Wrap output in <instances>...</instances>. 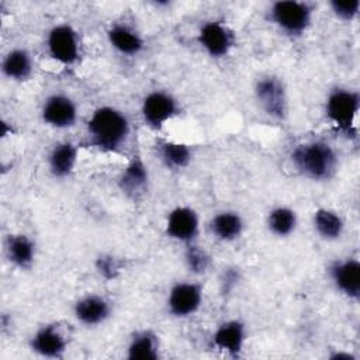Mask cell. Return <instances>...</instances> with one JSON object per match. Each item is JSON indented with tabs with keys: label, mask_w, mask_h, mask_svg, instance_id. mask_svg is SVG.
<instances>
[{
	"label": "cell",
	"mask_w": 360,
	"mask_h": 360,
	"mask_svg": "<svg viewBox=\"0 0 360 360\" xmlns=\"http://www.w3.org/2000/svg\"><path fill=\"white\" fill-rule=\"evenodd\" d=\"M333 15L345 22L354 21L360 11V0H332L329 1Z\"/></svg>",
	"instance_id": "cell-27"
},
{
	"label": "cell",
	"mask_w": 360,
	"mask_h": 360,
	"mask_svg": "<svg viewBox=\"0 0 360 360\" xmlns=\"http://www.w3.org/2000/svg\"><path fill=\"white\" fill-rule=\"evenodd\" d=\"M179 114V101L169 91L152 90L142 98L141 117L143 124L152 131H162Z\"/></svg>",
	"instance_id": "cell-6"
},
{
	"label": "cell",
	"mask_w": 360,
	"mask_h": 360,
	"mask_svg": "<svg viewBox=\"0 0 360 360\" xmlns=\"http://www.w3.org/2000/svg\"><path fill=\"white\" fill-rule=\"evenodd\" d=\"M159 336L150 329H141L132 333L127 345V357L129 360H158Z\"/></svg>",
	"instance_id": "cell-24"
},
{
	"label": "cell",
	"mask_w": 360,
	"mask_h": 360,
	"mask_svg": "<svg viewBox=\"0 0 360 360\" xmlns=\"http://www.w3.org/2000/svg\"><path fill=\"white\" fill-rule=\"evenodd\" d=\"M131 122L127 114L112 105L97 107L86 122L90 146L110 153L121 152L129 138Z\"/></svg>",
	"instance_id": "cell-1"
},
{
	"label": "cell",
	"mask_w": 360,
	"mask_h": 360,
	"mask_svg": "<svg viewBox=\"0 0 360 360\" xmlns=\"http://www.w3.org/2000/svg\"><path fill=\"white\" fill-rule=\"evenodd\" d=\"M239 270L235 267H229L222 273L221 278V285H222V292H229L232 291L236 284L239 283Z\"/></svg>",
	"instance_id": "cell-29"
},
{
	"label": "cell",
	"mask_w": 360,
	"mask_h": 360,
	"mask_svg": "<svg viewBox=\"0 0 360 360\" xmlns=\"http://www.w3.org/2000/svg\"><path fill=\"white\" fill-rule=\"evenodd\" d=\"M79 162V148L70 141L56 142L46 158L48 170L55 179H68Z\"/></svg>",
	"instance_id": "cell-18"
},
{
	"label": "cell",
	"mask_w": 360,
	"mask_h": 360,
	"mask_svg": "<svg viewBox=\"0 0 360 360\" xmlns=\"http://www.w3.org/2000/svg\"><path fill=\"white\" fill-rule=\"evenodd\" d=\"M330 360H356V356L349 353V352H333L330 356H329Z\"/></svg>",
	"instance_id": "cell-30"
},
{
	"label": "cell",
	"mask_w": 360,
	"mask_h": 360,
	"mask_svg": "<svg viewBox=\"0 0 360 360\" xmlns=\"http://www.w3.org/2000/svg\"><path fill=\"white\" fill-rule=\"evenodd\" d=\"M312 226L316 235L326 242L339 240L346 228L343 217L338 211L325 207H319L314 211Z\"/></svg>",
	"instance_id": "cell-23"
},
{
	"label": "cell",
	"mask_w": 360,
	"mask_h": 360,
	"mask_svg": "<svg viewBox=\"0 0 360 360\" xmlns=\"http://www.w3.org/2000/svg\"><path fill=\"white\" fill-rule=\"evenodd\" d=\"M46 52L55 62L72 66L80 58V38L75 27L68 22L53 25L46 34Z\"/></svg>",
	"instance_id": "cell-7"
},
{
	"label": "cell",
	"mask_w": 360,
	"mask_h": 360,
	"mask_svg": "<svg viewBox=\"0 0 360 360\" xmlns=\"http://www.w3.org/2000/svg\"><path fill=\"white\" fill-rule=\"evenodd\" d=\"M41 118L44 124L55 129L73 128L79 118L76 101L63 93L48 96L41 105Z\"/></svg>",
	"instance_id": "cell-10"
},
{
	"label": "cell",
	"mask_w": 360,
	"mask_h": 360,
	"mask_svg": "<svg viewBox=\"0 0 360 360\" xmlns=\"http://www.w3.org/2000/svg\"><path fill=\"white\" fill-rule=\"evenodd\" d=\"M290 159L294 169L312 181H329L335 177L339 167V158L335 148L322 139L297 145Z\"/></svg>",
	"instance_id": "cell-2"
},
{
	"label": "cell",
	"mask_w": 360,
	"mask_h": 360,
	"mask_svg": "<svg viewBox=\"0 0 360 360\" xmlns=\"http://www.w3.org/2000/svg\"><path fill=\"white\" fill-rule=\"evenodd\" d=\"M96 269L105 280H112L121 273V262L112 255H100L96 259Z\"/></svg>",
	"instance_id": "cell-28"
},
{
	"label": "cell",
	"mask_w": 360,
	"mask_h": 360,
	"mask_svg": "<svg viewBox=\"0 0 360 360\" xmlns=\"http://www.w3.org/2000/svg\"><path fill=\"white\" fill-rule=\"evenodd\" d=\"M204 287L197 281H177L167 294L166 307L172 316L186 319L197 314L202 305Z\"/></svg>",
	"instance_id": "cell-9"
},
{
	"label": "cell",
	"mask_w": 360,
	"mask_h": 360,
	"mask_svg": "<svg viewBox=\"0 0 360 360\" xmlns=\"http://www.w3.org/2000/svg\"><path fill=\"white\" fill-rule=\"evenodd\" d=\"M28 346L31 352L45 359H63L69 340L58 323H44L31 335Z\"/></svg>",
	"instance_id": "cell-12"
},
{
	"label": "cell",
	"mask_w": 360,
	"mask_h": 360,
	"mask_svg": "<svg viewBox=\"0 0 360 360\" xmlns=\"http://www.w3.org/2000/svg\"><path fill=\"white\" fill-rule=\"evenodd\" d=\"M107 39L112 49L124 56H136L145 48L142 34L127 22H114L107 30Z\"/></svg>",
	"instance_id": "cell-17"
},
{
	"label": "cell",
	"mask_w": 360,
	"mask_h": 360,
	"mask_svg": "<svg viewBox=\"0 0 360 360\" xmlns=\"http://www.w3.org/2000/svg\"><path fill=\"white\" fill-rule=\"evenodd\" d=\"M184 246V264L187 270L194 276H202L208 273L212 264L211 255L195 242Z\"/></svg>",
	"instance_id": "cell-26"
},
{
	"label": "cell",
	"mask_w": 360,
	"mask_h": 360,
	"mask_svg": "<svg viewBox=\"0 0 360 360\" xmlns=\"http://www.w3.org/2000/svg\"><path fill=\"white\" fill-rule=\"evenodd\" d=\"M155 150L160 163L169 170H183L188 167L193 160V149L183 142L160 139L156 142Z\"/></svg>",
	"instance_id": "cell-22"
},
{
	"label": "cell",
	"mask_w": 360,
	"mask_h": 360,
	"mask_svg": "<svg viewBox=\"0 0 360 360\" xmlns=\"http://www.w3.org/2000/svg\"><path fill=\"white\" fill-rule=\"evenodd\" d=\"M248 339L246 325L240 319H228L221 322L212 336V346L231 357H239Z\"/></svg>",
	"instance_id": "cell-14"
},
{
	"label": "cell",
	"mask_w": 360,
	"mask_h": 360,
	"mask_svg": "<svg viewBox=\"0 0 360 360\" xmlns=\"http://www.w3.org/2000/svg\"><path fill=\"white\" fill-rule=\"evenodd\" d=\"M112 314L111 302L100 294H86L80 297L73 305V315L76 321L87 328L103 325Z\"/></svg>",
	"instance_id": "cell-15"
},
{
	"label": "cell",
	"mask_w": 360,
	"mask_h": 360,
	"mask_svg": "<svg viewBox=\"0 0 360 360\" xmlns=\"http://www.w3.org/2000/svg\"><path fill=\"white\" fill-rule=\"evenodd\" d=\"M333 287L346 298L357 301L360 297V262L356 257L333 260L328 267Z\"/></svg>",
	"instance_id": "cell-13"
},
{
	"label": "cell",
	"mask_w": 360,
	"mask_h": 360,
	"mask_svg": "<svg viewBox=\"0 0 360 360\" xmlns=\"http://www.w3.org/2000/svg\"><path fill=\"white\" fill-rule=\"evenodd\" d=\"M266 226L276 238H288L298 226V215L288 205H276L267 212Z\"/></svg>",
	"instance_id": "cell-25"
},
{
	"label": "cell",
	"mask_w": 360,
	"mask_h": 360,
	"mask_svg": "<svg viewBox=\"0 0 360 360\" xmlns=\"http://www.w3.org/2000/svg\"><path fill=\"white\" fill-rule=\"evenodd\" d=\"M117 184L124 195L131 200L142 198L149 188L148 166L141 156H134L118 176Z\"/></svg>",
	"instance_id": "cell-16"
},
{
	"label": "cell",
	"mask_w": 360,
	"mask_h": 360,
	"mask_svg": "<svg viewBox=\"0 0 360 360\" xmlns=\"http://www.w3.org/2000/svg\"><path fill=\"white\" fill-rule=\"evenodd\" d=\"M165 232L167 238L188 245L197 240L200 235V215L188 205H177L166 217Z\"/></svg>",
	"instance_id": "cell-11"
},
{
	"label": "cell",
	"mask_w": 360,
	"mask_h": 360,
	"mask_svg": "<svg viewBox=\"0 0 360 360\" xmlns=\"http://www.w3.org/2000/svg\"><path fill=\"white\" fill-rule=\"evenodd\" d=\"M7 260L20 270H30L37 257V245L25 233H10L4 242Z\"/></svg>",
	"instance_id": "cell-19"
},
{
	"label": "cell",
	"mask_w": 360,
	"mask_h": 360,
	"mask_svg": "<svg viewBox=\"0 0 360 360\" xmlns=\"http://www.w3.org/2000/svg\"><path fill=\"white\" fill-rule=\"evenodd\" d=\"M267 14L278 31L287 37L298 38L312 25L315 6L309 1L278 0L270 4Z\"/></svg>",
	"instance_id": "cell-3"
},
{
	"label": "cell",
	"mask_w": 360,
	"mask_h": 360,
	"mask_svg": "<svg viewBox=\"0 0 360 360\" xmlns=\"http://www.w3.org/2000/svg\"><path fill=\"white\" fill-rule=\"evenodd\" d=\"M253 96L267 117L283 121L288 115V94L281 77L276 75L259 77L253 86Z\"/></svg>",
	"instance_id": "cell-5"
},
{
	"label": "cell",
	"mask_w": 360,
	"mask_h": 360,
	"mask_svg": "<svg viewBox=\"0 0 360 360\" xmlns=\"http://www.w3.org/2000/svg\"><path fill=\"white\" fill-rule=\"evenodd\" d=\"M360 110V94L354 89L333 87L325 100V115L339 131L352 134Z\"/></svg>",
	"instance_id": "cell-4"
},
{
	"label": "cell",
	"mask_w": 360,
	"mask_h": 360,
	"mask_svg": "<svg viewBox=\"0 0 360 360\" xmlns=\"http://www.w3.org/2000/svg\"><path fill=\"white\" fill-rule=\"evenodd\" d=\"M3 75L13 82H27L34 73V58L27 48L10 49L1 62Z\"/></svg>",
	"instance_id": "cell-21"
},
{
	"label": "cell",
	"mask_w": 360,
	"mask_h": 360,
	"mask_svg": "<svg viewBox=\"0 0 360 360\" xmlns=\"http://www.w3.org/2000/svg\"><path fill=\"white\" fill-rule=\"evenodd\" d=\"M245 231V221L238 211L224 210L217 212L210 221L211 235L224 243L238 240Z\"/></svg>",
	"instance_id": "cell-20"
},
{
	"label": "cell",
	"mask_w": 360,
	"mask_h": 360,
	"mask_svg": "<svg viewBox=\"0 0 360 360\" xmlns=\"http://www.w3.org/2000/svg\"><path fill=\"white\" fill-rule=\"evenodd\" d=\"M201 49L212 59L226 58L236 46L235 31L219 20L204 21L197 34Z\"/></svg>",
	"instance_id": "cell-8"
}]
</instances>
